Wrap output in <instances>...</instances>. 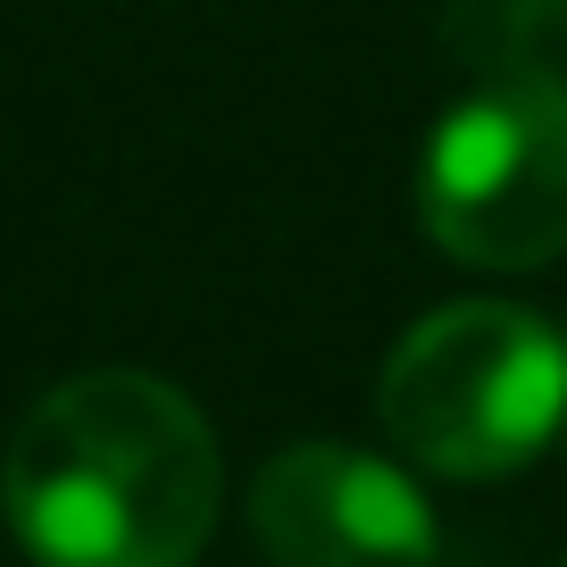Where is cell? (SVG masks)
Listing matches in <instances>:
<instances>
[{"mask_svg": "<svg viewBox=\"0 0 567 567\" xmlns=\"http://www.w3.org/2000/svg\"><path fill=\"white\" fill-rule=\"evenodd\" d=\"M226 501L217 434L167 375L92 368L25 409L0 517L34 567H193Z\"/></svg>", "mask_w": 567, "mask_h": 567, "instance_id": "cell-1", "label": "cell"}, {"mask_svg": "<svg viewBox=\"0 0 567 567\" xmlns=\"http://www.w3.org/2000/svg\"><path fill=\"white\" fill-rule=\"evenodd\" d=\"M375 417L451 484L517 476L567 417V334L517 301H451L392 342Z\"/></svg>", "mask_w": 567, "mask_h": 567, "instance_id": "cell-2", "label": "cell"}, {"mask_svg": "<svg viewBox=\"0 0 567 567\" xmlns=\"http://www.w3.org/2000/svg\"><path fill=\"white\" fill-rule=\"evenodd\" d=\"M417 217L460 267L526 276L567 250V75H484L417 159Z\"/></svg>", "mask_w": 567, "mask_h": 567, "instance_id": "cell-3", "label": "cell"}, {"mask_svg": "<svg viewBox=\"0 0 567 567\" xmlns=\"http://www.w3.org/2000/svg\"><path fill=\"white\" fill-rule=\"evenodd\" d=\"M250 534L276 567H434V509L392 460L292 443L250 484Z\"/></svg>", "mask_w": 567, "mask_h": 567, "instance_id": "cell-4", "label": "cell"}, {"mask_svg": "<svg viewBox=\"0 0 567 567\" xmlns=\"http://www.w3.org/2000/svg\"><path fill=\"white\" fill-rule=\"evenodd\" d=\"M443 34L493 75H567V0H451Z\"/></svg>", "mask_w": 567, "mask_h": 567, "instance_id": "cell-5", "label": "cell"}, {"mask_svg": "<svg viewBox=\"0 0 567 567\" xmlns=\"http://www.w3.org/2000/svg\"><path fill=\"white\" fill-rule=\"evenodd\" d=\"M559 567H567V559H559Z\"/></svg>", "mask_w": 567, "mask_h": 567, "instance_id": "cell-6", "label": "cell"}]
</instances>
